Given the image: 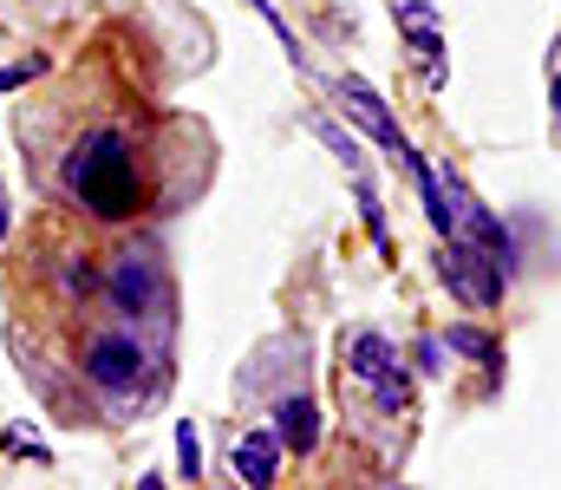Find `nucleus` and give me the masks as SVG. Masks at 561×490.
Returning a JSON list of instances; mask_svg holds the SVG:
<instances>
[{
    "label": "nucleus",
    "mask_w": 561,
    "mask_h": 490,
    "mask_svg": "<svg viewBox=\"0 0 561 490\" xmlns=\"http://www.w3.org/2000/svg\"><path fill=\"white\" fill-rule=\"evenodd\" d=\"M20 145L39 163L53 203L92 216L99 229H138L144 216H163L196 190L203 138L157 112L112 72H79L46 99L33 118H20Z\"/></svg>",
    "instance_id": "nucleus-1"
},
{
    "label": "nucleus",
    "mask_w": 561,
    "mask_h": 490,
    "mask_svg": "<svg viewBox=\"0 0 561 490\" xmlns=\"http://www.w3.org/2000/svg\"><path fill=\"white\" fill-rule=\"evenodd\" d=\"M105 308L125 327L150 333L157 346H170L176 333V288H170V262L163 249L138 229H112L105 236Z\"/></svg>",
    "instance_id": "nucleus-2"
},
{
    "label": "nucleus",
    "mask_w": 561,
    "mask_h": 490,
    "mask_svg": "<svg viewBox=\"0 0 561 490\" xmlns=\"http://www.w3.org/2000/svg\"><path fill=\"white\" fill-rule=\"evenodd\" d=\"M346 373H353L359 386H373L379 412H405V366H399V353H392L386 333H353V346H346Z\"/></svg>",
    "instance_id": "nucleus-3"
},
{
    "label": "nucleus",
    "mask_w": 561,
    "mask_h": 490,
    "mask_svg": "<svg viewBox=\"0 0 561 490\" xmlns=\"http://www.w3.org/2000/svg\"><path fill=\"white\" fill-rule=\"evenodd\" d=\"M444 282H450L463 301H477V308L503 301V262H483V255L463 249V242H450V255H444Z\"/></svg>",
    "instance_id": "nucleus-4"
},
{
    "label": "nucleus",
    "mask_w": 561,
    "mask_h": 490,
    "mask_svg": "<svg viewBox=\"0 0 561 490\" xmlns=\"http://www.w3.org/2000/svg\"><path fill=\"white\" fill-rule=\"evenodd\" d=\"M280 445L294 452V458H307L313 452V438H320V419H313V399H280Z\"/></svg>",
    "instance_id": "nucleus-5"
},
{
    "label": "nucleus",
    "mask_w": 561,
    "mask_h": 490,
    "mask_svg": "<svg viewBox=\"0 0 561 490\" xmlns=\"http://www.w3.org/2000/svg\"><path fill=\"white\" fill-rule=\"evenodd\" d=\"M236 471H242L249 485H275V438H268V432H249V438L236 445Z\"/></svg>",
    "instance_id": "nucleus-6"
},
{
    "label": "nucleus",
    "mask_w": 561,
    "mask_h": 490,
    "mask_svg": "<svg viewBox=\"0 0 561 490\" xmlns=\"http://www.w3.org/2000/svg\"><path fill=\"white\" fill-rule=\"evenodd\" d=\"M346 105H353V112H359V118H366V132H373V138H379V145H399V132H392V125H386V112H379V99H373V92H366V86H359V79H346Z\"/></svg>",
    "instance_id": "nucleus-7"
},
{
    "label": "nucleus",
    "mask_w": 561,
    "mask_h": 490,
    "mask_svg": "<svg viewBox=\"0 0 561 490\" xmlns=\"http://www.w3.org/2000/svg\"><path fill=\"white\" fill-rule=\"evenodd\" d=\"M39 72H46V59L33 53L26 66H7V72H0V92H20V86H26V79H39Z\"/></svg>",
    "instance_id": "nucleus-8"
}]
</instances>
